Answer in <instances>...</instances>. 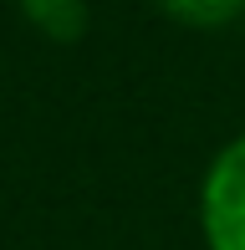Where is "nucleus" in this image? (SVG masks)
I'll return each mask as SVG.
<instances>
[{
  "mask_svg": "<svg viewBox=\"0 0 245 250\" xmlns=\"http://www.w3.org/2000/svg\"><path fill=\"white\" fill-rule=\"evenodd\" d=\"M199 220L209 250H245V133L215 153L199 189Z\"/></svg>",
  "mask_w": 245,
  "mask_h": 250,
  "instance_id": "f257e3e1",
  "label": "nucleus"
},
{
  "mask_svg": "<svg viewBox=\"0 0 245 250\" xmlns=\"http://www.w3.org/2000/svg\"><path fill=\"white\" fill-rule=\"evenodd\" d=\"M20 16L51 41H77L87 31V0H20Z\"/></svg>",
  "mask_w": 245,
  "mask_h": 250,
  "instance_id": "f03ea898",
  "label": "nucleus"
},
{
  "mask_svg": "<svg viewBox=\"0 0 245 250\" xmlns=\"http://www.w3.org/2000/svg\"><path fill=\"white\" fill-rule=\"evenodd\" d=\"M163 10H169L174 21H184V26H225V21H235L245 10V0H159Z\"/></svg>",
  "mask_w": 245,
  "mask_h": 250,
  "instance_id": "7ed1b4c3",
  "label": "nucleus"
}]
</instances>
